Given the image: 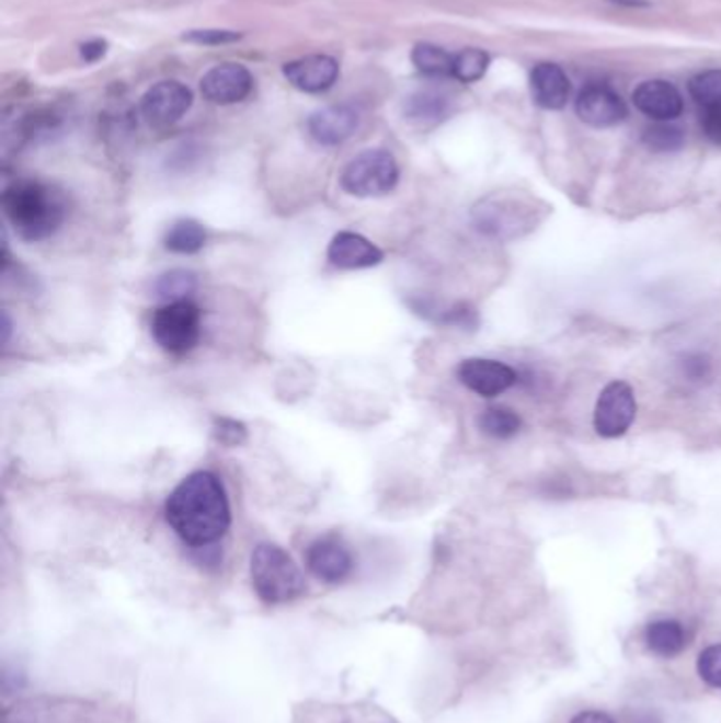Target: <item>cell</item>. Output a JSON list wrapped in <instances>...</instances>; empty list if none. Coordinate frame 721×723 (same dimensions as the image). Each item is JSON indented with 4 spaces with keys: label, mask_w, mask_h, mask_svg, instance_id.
<instances>
[{
    "label": "cell",
    "mask_w": 721,
    "mask_h": 723,
    "mask_svg": "<svg viewBox=\"0 0 721 723\" xmlns=\"http://www.w3.org/2000/svg\"><path fill=\"white\" fill-rule=\"evenodd\" d=\"M165 518L182 542L208 548L231 525V508L225 484L211 472H193L170 493Z\"/></svg>",
    "instance_id": "1"
},
{
    "label": "cell",
    "mask_w": 721,
    "mask_h": 723,
    "mask_svg": "<svg viewBox=\"0 0 721 723\" xmlns=\"http://www.w3.org/2000/svg\"><path fill=\"white\" fill-rule=\"evenodd\" d=\"M2 210L13 231L24 241H45L56 236L68 218L66 195L41 181L11 182L2 193Z\"/></svg>",
    "instance_id": "2"
},
{
    "label": "cell",
    "mask_w": 721,
    "mask_h": 723,
    "mask_svg": "<svg viewBox=\"0 0 721 723\" xmlns=\"http://www.w3.org/2000/svg\"><path fill=\"white\" fill-rule=\"evenodd\" d=\"M252 586L270 605L295 601L305 593V577L295 559L275 543H261L252 552Z\"/></svg>",
    "instance_id": "3"
},
{
    "label": "cell",
    "mask_w": 721,
    "mask_h": 723,
    "mask_svg": "<svg viewBox=\"0 0 721 723\" xmlns=\"http://www.w3.org/2000/svg\"><path fill=\"white\" fill-rule=\"evenodd\" d=\"M472 220L487 238L514 240L536 229L541 216L531 197L495 193L477 204L472 210Z\"/></svg>",
    "instance_id": "4"
},
{
    "label": "cell",
    "mask_w": 721,
    "mask_h": 723,
    "mask_svg": "<svg viewBox=\"0 0 721 723\" xmlns=\"http://www.w3.org/2000/svg\"><path fill=\"white\" fill-rule=\"evenodd\" d=\"M151 332L163 352L172 356L188 354L202 336V309L188 299L165 302L152 315Z\"/></svg>",
    "instance_id": "5"
},
{
    "label": "cell",
    "mask_w": 721,
    "mask_h": 723,
    "mask_svg": "<svg viewBox=\"0 0 721 723\" xmlns=\"http://www.w3.org/2000/svg\"><path fill=\"white\" fill-rule=\"evenodd\" d=\"M400 170L393 154L384 149H370L345 165L341 186L354 197H384L396 188Z\"/></svg>",
    "instance_id": "6"
},
{
    "label": "cell",
    "mask_w": 721,
    "mask_h": 723,
    "mask_svg": "<svg viewBox=\"0 0 721 723\" xmlns=\"http://www.w3.org/2000/svg\"><path fill=\"white\" fill-rule=\"evenodd\" d=\"M637 415V398L627 381H611L603 388L595 406V432L602 438H620L631 429Z\"/></svg>",
    "instance_id": "7"
},
{
    "label": "cell",
    "mask_w": 721,
    "mask_h": 723,
    "mask_svg": "<svg viewBox=\"0 0 721 723\" xmlns=\"http://www.w3.org/2000/svg\"><path fill=\"white\" fill-rule=\"evenodd\" d=\"M193 106V91L179 81H161L152 85L140 100V115L151 127H170Z\"/></svg>",
    "instance_id": "8"
},
{
    "label": "cell",
    "mask_w": 721,
    "mask_h": 723,
    "mask_svg": "<svg viewBox=\"0 0 721 723\" xmlns=\"http://www.w3.org/2000/svg\"><path fill=\"white\" fill-rule=\"evenodd\" d=\"M457 379L470 392L479 393L482 398H495L508 392L518 381V375L504 362L468 358L457 366Z\"/></svg>",
    "instance_id": "9"
},
{
    "label": "cell",
    "mask_w": 721,
    "mask_h": 723,
    "mask_svg": "<svg viewBox=\"0 0 721 723\" xmlns=\"http://www.w3.org/2000/svg\"><path fill=\"white\" fill-rule=\"evenodd\" d=\"M305 563L309 572L327 584L343 582L354 570L352 550L336 536H322L309 543Z\"/></svg>",
    "instance_id": "10"
},
{
    "label": "cell",
    "mask_w": 721,
    "mask_h": 723,
    "mask_svg": "<svg viewBox=\"0 0 721 723\" xmlns=\"http://www.w3.org/2000/svg\"><path fill=\"white\" fill-rule=\"evenodd\" d=\"M575 113L591 127H614L627 119L625 100L603 83H591L580 91L575 100Z\"/></svg>",
    "instance_id": "11"
},
{
    "label": "cell",
    "mask_w": 721,
    "mask_h": 723,
    "mask_svg": "<svg viewBox=\"0 0 721 723\" xmlns=\"http://www.w3.org/2000/svg\"><path fill=\"white\" fill-rule=\"evenodd\" d=\"M254 79L241 64H220L208 70L202 79V93L211 104L229 106L250 95Z\"/></svg>",
    "instance_id": "12"
},
{
    "label": "cell",
    "mask_w": 721,
    "mask_h": 723,
    "mask_svg": "<svg viewBox=\"0 0 721 723\" xmlns=\"http://www.w3.org/2000/svg\"><path fill=\"white\" fill-rule=\"evenodd\" d=\"M360 125V115L352 106H329L313 113L307 120L309 136L322 147H339L350 140Z\"/></svg>",
    "instance_id": "13"
},
{
    "label": "cell",
    "mask_w": 721,
    "mask_h": 723,
    "mask_svg": "<svg viewBox=\"0 0 721 723\" xmlns=\"http://www.w3.org/2000/svg\"><path fill=\"white\" fill-rule=\"evenodd\" d=\"M329 261L336 269H370L384 261L381 248L354 231H341L329 245Z\"/></svg>",
    "instance_id": "14"
},
{
    "label": "cell",
    "mask_w": 721,
    "mask_h": 723,
    "mask_svg": "<svg viewBox=\"0 0 721 723\" xmlns=\"http://www.w3.org/2000/svg\"><path fill=\"white\" fill-rule=\"evenodd\" d=\"M632 104L639 113L654 120L677 119L684 111V97L668 81H643L632 91Z\"/></svg>",
    "instance_id": "15"
},
{
    "label": "cell",
    "mask_w": 721,
    "mask_h": 723,
    "mask_svg": "<svg viewBox=\"0 0 721 723\" xmlns=\"http://www.w3.org/2000/svg\"><path fill=\"white\" fill-rule=\"evenodd\" d=\"M288 83L305 93L331 90L339 79V64L331 56H305L284 66Z\"/></svg>",
    "instance_id": "16"
},
{
    "label": "cell",
    "mask_w": 721,
    "mask_h": 723,
    "mask_svg": "<svg viewBox=\"0 0 721 723\" xmlns=\"http://www.w3.org/2000/svg\"><path fill=\"white\" fill-rule=\"evenodd\" d=\"M529 88L534 102L546 111H561L570 100V79L563 68L552 61H541L531 70Z\"/></svg>",
    "instance_id": "17"
},
{
    "label": "cell",
    "mask_w": 721,
    "mask_h": 723,
    "mask_svg": "<svg viewBox=\"0 0 721 723\" xmlns=\"http://www.w3.org/2000/svg\"><path fill=\"white\" fill-rule=\"evenodd\" d=\"M645 647L659 658H675L688 647V631L679 620H652L643 631Z\"/></svg>",
    "instance_id": "18"
},
{
    "label": "cell",
    "mask_w": 721,
    "mask_h": 723,
    "mask_svg": "<svg viewBox=\"0 0 721 723\" xmlns=\"http://www.w3.org/2000/svg\"><path fill=\"white\" fill-rule=\"evenodd\" d=\"M413 309L425 315L427 320L443 324V326H453V329H461V331H477L479 329V313L472 305L468 302H455L451 307L438 309L430 302H413Z\"/></svg>",
    "instance_id": "19"
},
{
    "label": "cell",
    "mask_w": 721,
    "mask_h": 723,
    "mask_svg": "<svg viewBox=\"0 0 721 723\" xmlns=\"http://www.w3.org/2000/svg\"><path fill=\"white\" fill-rule=\"evenodd\" d=\"M407 119L415 125H436L449 115V102L443 93L436 91H421L407 100L404 104Z\"/></svg>",
    "instance_id": "20"
},
{
    "label": "cell",
    "mask_w": 721,
    "mask_h": 723,
    "mask_svg": "<svg viewBox=\"0 0 721 723\" xmlns=\"http://www.w3.org/2000/svg\"><path fill=\"white\" fill-rule=\"evenodd\" d=\"M206 240H208V236H206L204 225H199L197 220H191V218H182L168 229L163 243L174 254L191 256V254H197L206 245Z\"/></svg>",
    "instance_id": "21"
},
{
    "label": "cell",
    "mask_w": 721,
    "mask_h": 723,
    "mask_svg": "<svg viewBox=\"0 0 721 723\" xmlns=\"http://www.w3.org/2000/svg\"><path fill=\"white\" fill-rule=\"evenodd\" d=\"M195 288H197V277H195V273L186 272V269L161 273L152 282L154 299L165 302L184 301L195 292Z\"/></svg>",
    "instance_id": "22"
},
{
    "label": "cell",
    "mask_w": 721,
    "mask_h": 723,
    "mask_svg": "<svg viewBox=\"0 0 721 723\" xmlns=\"http://www.w3.org/2000/svg\"><path fill=\"white\" fill-rule=\"evenodd\" d=\"M479 425L487 436L495 440H511L520 432L523 420L508 406H489L482 411Z\"/></svg>",
    "instance_id": "23"
},
{
    "label": "cell",
    "mask_w": 721,
    "mask_h": 723,
    "mask_svg": "<svg viewBox=\"0 0 721 723\" xmlns=\"http://www.w3.org/2000/svg\"><path fill=\"white\" fill-rule=\"evenodd\" d=\"M411 60L425 77H451L453 74V56L438 45H432V43L415 45Z\"/></svg>",
    "instance_id": "24"
},
{
    "label": "cell",
    "mask_w": 721,
    "mask_h": 723,
    "mask_svg": "<svg viewBox=\"0 0 721 723\" xmlns=\"http://www.w3.org/2000/svg\"><path fill=\"white\" fill-rule=\"evenodd\" d=\"M686 142L684 131L671 120H656L643 131V145L654 152L679 151Z\"/></svg>",
    "instance_id": "25"
},
{
    "label": "cell",
    "mask_w": 721,
    "mask_h": 723,
    "mask_svg": "<svg viewBox=\"0 0 721 723\" xmlns=\"http://www.w3.org/2000/svg\"><path fill=\"white\" fill-rule=\"evenodd\" d=\"M489 54L482 49H464L457 56H453V79L461 81V83H477L479 79L484 77L487 68H489Z\"/></svg>",
    "instance_id": "26"
},
{
    "label": "cell",
    "mask_w": 721,
    "mask_h": 723,
    "mask_svg": "<svg viewBox=\"0 0 721 723\" xmlns=\"http://www.w3.org/2000/svg\"><path fill=\"white\" fill-rule=\"evenodd\" d=\"M690 93L702 108L721 104V70L696 74L690 81Z\"/></svg>",
    "instance_id": "27"
},
{
    "label": "cell",
    "mask_w": 721,
    "mask_h": 723,
    "mask_svg": "<svg viewBox=\"0 0 721 723\" xmlns=\"http://www.w3.org/2000/svg\"><path fill=\"white\" fill-rule=\"evenodd\" d=\"M698 677L713 690H721V643L705 647L696 661Z\"/></svg>",
    "instance_id": "28"
},
{
    "label": "cell",
    "mask_w": 721,
    "mask_h": 723,
    "mask_svg": "<svg viewBox=\"0 0 721 723\" xmlns=\"http://www.w3.org/2000/svg\"><path fill=\"white\" fill-rule=\"evenodd\" d=\"M211 434L225 447H241L248 440V427L231 417H216Z\"/></svg>",
    "instance_id": "29"
},
{
    "label": "cell",
    "mask_w": 721,
    "mask_h": 723,
    "mask_svg": "<svg viewBox=\"0 0 721 723\" xmlns=\"http://www.w3.org/2000/svg\"><path fill=\"white\" fill-rule=\"evenodd\" d=\"M679 370L690 383H702L711 377L713 364L705 354H686L679 362Z\"/></svg>",
    "instance_id": "30"
},
{
    "label": "cell",
    "mask_w": 721,
    "mask_h": 723,
    "mask_svg": "<svg viewBox=\"0 0 721 723\" xmlns=\"http://www.w3.org/2000/svg\"><path fill=\"white\" fill-rule=\"evenodd\" d=\"M188 43L197 45H227L240 41L241 34L236 31H191L182 36Z\"/></svg>",
    "instance_id": "31"
},
{
    "label": "cell",
    "mask_w": 721,
    "mask_h": 723,
    "mask_svg": "<svg viewBox=\"0 0 721 723\" xmlns=\"http://www.w3.org/2000/svg\"><path fill=\"white\" fill-rule=\"evenodd\" d=\"M702 129L707 138L716 145H721V104L702 108Z\"/></svg>",
    "instance_id": "32"
},
{
    "label": "cell",
    "mask_w": 721,
    "mask_h": 723,
    "mask_svg": "<svg viewBox=\"0 0 721 723\" xmlns=\"http://www.w3.org/2000/svg\"><path fill=\"white\" fill-rule=\"evenodd\" d=\"M570 723H618L609 713L599 711V709H588V711H580L571 718Z\"/></svg>",
    "instance_id": "33"
},
{
    "label": "cell",
    "mask_w": 721,
    "mask_h": 723,
    "mask_svg": "<svg viewBox=\"0 0 721 723\" xmlns=\"http://www.w3.org/2000/svg\"><path fill=\"white\" fill-rule=\"evenodd\" d=\"M104 54H106V43L104 41H98V38L85 43L81 47V56H83V60L85 61H98L100 58H104Z\"/></svg>",
    "instance_id": "34"
},
{
    "label": "cell",
    "mask_w": 721,
    "mask_h": 723,
    "mask_svg": "<svg viewBox=\"0 0 721 723\" xmlns=\"http://www.w3.org/2000/svg\"><path fill=\"white\" fill-rule=\"evenodd\" d=\"M9 336H11V320L7 313H2V341L7 343Z\"/></svg>",
    "instance_id": "35"
},
{
    "label": "cell",
    "mask_w": 721,
    "mask_h": 723,
    "mask_svg": "<svg viewBox=\"0 0 721 723\" xmlns=\"http://www.w3.org/2000/svg\"><path fill=\"white\" fill-rule=\"evenodd\" d=\"M616 2H620V4H629V7H641V4H645L643 0H616Z\"/></svg>",
    "instance_id": "36"
}]
</instances>
